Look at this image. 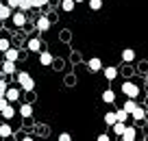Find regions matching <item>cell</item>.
<instances>
[{"mask_svg":"<svg viewBox=\"0 0 148 141\" xmlns=\"http://www.w3.org/2000/svg\"><path fill=\"white\" fill-rule=\"evenodd\" d=\"M0 65H2V74H5V76H9V74H15V69H18V67H15V61H9V59H5Z\"/></svg>","mask_w":148,"mask_h":141,"instance_id":"7","label":"cell"},{"mask_svg":"<svg viewBox=\"0 0 148 141\" xmlns=\"http://www.w3.org/2000/svg\"><path fill=\"white\" fill-rule=\"evenodd\" d=\"M11 135H13V128L9 126V122L0 124V137H11Z\"/></svg>","mask_w":148,"mask_h":141,"instance_id":"19","label":"cell"},{"mask_svg":"<svg viewBox=\"0 0 148 141\" xmlns=\"http://www.w3.org/2000/svg\"><path fill=\"white\" fill-rule=\"evenodd\" d=\"M146 130H148V122H146Z\"/></svg>","mask_w":148,"mask_h":141,"instance_id":"37","label":"cell"},{"mask_svg":"<svg viewBox=\"0 0 148 141\" xmlns=\"http://www.w3.org/2000/svg\"><path fill=\"white\" fill-rule=\"evenodd\" d=\"M20 93H22V87H9L5 96L9 102H15V100H20Z\"/></svg>","mask_w":148,"mask_h":141,"instance_id":"4","label":"cell"},{"mask_svg":"<svg viewBox=\"0 0 148 141\" xmlns=\"http://www.w3.org/2000/svg\"><path fill=\"white\" fill-rule=\"evenodd\" d=\"M122 93H124L126 98H137L139 96V87L135 85V82H122Z\"/></svg>","mask_w":148,"mask_h":141,"instance_id":"2","label":"cell"},{"mask_svg":"<svg viewBox=\"0 0 148 141\" xmlns=\"http://www.w3.org/2000/svg\"><path fill=\"white\" fill-rule=\"evenodd\" d=\"M102 72H105V78H107V80H113V78H118V69L113 67V65H109V67H102Z\"/></svg>","mask_w":148,"mask_h":141,"instance_id":"13","label":"cell"},{"mask_svg":"<svg viewBox=\"0 0 148 141\" xmlns=\"http://www.w3.org/2000/svg\"><path fill=\"white\" fill-rule=\"evenodd\" d=\"M76 2H85V0H76Z\"/></svg>","mask_w":148,"mask_h":141,"instance_id":"35","label":"cell"},{"mask_svg":"<svg viewBox=\"0 0 148 141\" xmlns=\"http://www.w3.org/2000/svg\"><path fill=\"white\" fill-rule=\"evenodd\" d=\"M2 96H5V91H2V89H0V98H2Z\"/></svg>","mask_w":148,"mask_h":141,"instance_id":"33","label":"cell"},{"mask_svg":"<svg viewBox=\"0 0 148 141\" xmlns=\"http://www.w3.org/2000/svg\"><path fill=\"white\" fill-rule=\"evenodd\" d=\"M87 5L92 11H100L102 9V0H87Z\"/></svg>","mask_w":148,"mask_h":141,"instance_id":"24","label":"cell"},{"mask_svg":"<svg viewBox=\"0 0 148 141\" xmlns=\"http://www.w3.org/2000/svg\"><path fill=\"white\" fill-rule=\"evenodd\" d=\"M122 61H124V63L135 61V50L133 48H124V50H122Z\"/></svg>","mask_w":148,"mask_h":141,"instance_id":"12","label":"cell"},{"mask_svg":"<svg viewBox=\"0 0 148 141\" xmlns=\"http://www.w3.org/2000/svg\"><path fill=\"white\" fill-rule=\"evenodd\" d=\"M28 9H35V7H33V0H22V2H20V11H28Z\"/></svg>","mask_w":148,"mask_h":141,"instance_id":"27","label":"cell"},{"mask_svg":"<svg viewBox=\"0 0 148 141\" xmlns=\"http://www.w3.org/2000/svg\"><path fill=\"white\" fill-rule=\"evenodd\" d=\"M7 104H9V100H7V96H2V98H0V113L7 109Z\"/></svg>","mask_w":148,"mask_h":141,"instance_id":"30","label":"cell"},{"mask_svg":"<svg viewBox=\"0 0 148 141\" xmlns=\"http://www.w3.org/2000/svg\"><path fill=\"white\" fill-rule=\"evenodd\" d=\"M48 2H50V0H33V7H35V9H42V7H46Z\"/></svg>","mask_w":148,"mask_h":141,"instance_id":"28","label":"cell"},{"mask_svg":"<svg viewBox=\"0 0 148 141\" xmlns=\"http://www.w3.org/2000/svg\"><path fill=\"white\" fill-rule=\"evenodd\" d=\"M87 67L92 69V72H100V69H102V61L98 59V57H94V59L87 61Z\"/></svg>","mask_w":148,"mask_h":141,"instance_id":"11","label":"cell"},{"mask_svg":"<svg viewBox=\"0 0 148 141\" xmlns=\"http://www.w3.org/2000/svg\"><path fill=\"white\" fill-rule=\"evenodd\" d=\"M124 111H129V113H133L135 109H137V102H135V98H126V102H124V106H122Z\"/></svg>","mask_w":148,"mask_h":141,"instance_id":"17","label":"cell"},{"mask_svg":"<svg viewBox=\"0 0 148 141\" xmlns=\"http://www.w3.org/2000/svg\"><path fill=\"white\" fill-rule=\"evenodd\" d=\"M74 5H76V0H61V9H63L65 13H72Z\"/></svg>","mask_w":148,"mask_h":141,"instance_id":"16","label":"cell"},{"mask_svg":"<svg viewBox=\"0 0 148 141\" xmlns=\"http://www.w3.org/2000/svg\"><path fill=\"white\" fill-rule=\"evenodd\" d=\"M59 139H61V141H70V139H72V135H70V132H61Z\"/></svg>","mask_w":148,"mask_h":141,"instance_id":"31","label":"cell"},{"mask_svg":"<svg viewBox=\"0 0 148 141\" xmlns=\"http://www.w3.org/2000/svg\"><path fill=\"white\" fill-rule=\"evenodd\" d=\"M11 13H13V9H11L9 5H5V2H0V22H5Z\"/></svg>","mask_w":148,"mask_h":141,"instance_id":"10","label":"cell"},{"mask_svg":"<svg viewBox=\"0 0 148 141\" xmlns=\"http://www.w3.org/2000/svg\"><path fill=\"white\" fill-rule=\"evenodd\" d=\"M9 48H11L9 39H7V37H0V52H7Z\"/></svg>","mask_w":148,"mask_h":141,"instance_id":"26","label":"cell"},{"mask_svg":"<svg viewBox=\"0 0 148 141\" xmlns=\"http://www.w3.org/2000/svg\"><path fill=\"white\" fill-rule=\"evenodd\" d=\"M2 117H5L7 122H9V119H13V117H15V109H13V104H11V102H9V104H7V109L2 111Z\"/></svg>","mask_w":148,"mask_h":141,"instance_id":"15","label":"cell"},{"mask_svg":"<svg viewBox=\"0 0 148 141\" xmlns=\"http://www.w3.org/2000/svg\"><path fill=\"white\" fill-rule=\"evenodd\" d=\"M116 115H118V119H120V122H126V119H129V111H124V109H118L116 111Z\"/></svg>","mask_w":148,"mask_h":141,"instance_id":"25","label":"cell"},{"mask_svg":"<svg viewBox=\"0 0 148 141\" xmlns=\"http://www.w3.org/2000/svg\"><path fill=\"white\" fill-rule=\"evenodd\" d=\"M52 63H55V57H52L48 50L39 52V65H46V67H48V65H52Z\"/></svg>","mask_w":148,"mask_h":141,"instance_id":"5","label":"cell"},{"mask_svg":"<svg viewBox=\"0 0 148 141\" xmlns=\"http://www.w3.org/2000/svg\"><path fill=\"white\" fill-rule=\"evenodd\" d=\"M35 28H37V31H42V33L50 31V20H48L46 15H39V18H37V22H35Z\"/></svg>","mask_w":148,"mask_h":141,"instance_id":"3","label":"cell"},{"mask_svg":"<svg viewBox=\"0 0 148 141\" xmlns=\"http://www.w3.org/2000/svg\"><path fill=\"white\" fill-rule=\"evenodd\" d=\"M118 122V115L113 113V111H109V113H105V124L107 126H113V124Z\"/></svg>","mask_w":148,"mask_h":141,"instance_id":"20","label":"cell"},{"mask_svg":"<svg viewBox=\"0 0 148 141\" xmlns=\"http://www.w3.org/2000/svg\"><path fill=\"white\" fill-rule=\"evenodd\" d=\"M20 2H22V0H7V5H9L11 9H20Z\"/></svg>","mask_w":148,"mask_h":141,"instance_id":"29","label":"cell"},{"mask_svg":"<svg viewBox=\"0 0 148 141\" xmlns=\"http://www.w3.org/2000/svg\"><path fill=\"white\" fill-rule=\"evenodd\" d=\"M111 128H113V132H116V135H120V137H122V132L126 130V122H120V119H118V122L113 124Z\"/></svg>","mask_w":148,"mask_h":141,"instance_id":"18","label":"cell"},{"mask_svg":"<svg viewBox=\"0 0 148 141\" xmlns=\"http://www.w3.org/2000/svg\"><path fill=\"white\" fill-rule=\"evenodd\" d=\"M0 74H2V65H0Z\"/></svg>","mask_w":148,"mask_h":141,"instance_id":"36","label":"cell"},{"mask_svg":"<svg viewBox=\"0 0 148 141\" xmlns=\"http://www.w3.org/2000/svg\"><path fill=\"white\" fill-rule=\"evenodd\" d=\"M102 102H107V104H113V102H116V93H113L111 89L102 91Z\"/></svg>","mask_w":148,"mask_h":141,"instance_id":"14","label":"cell"},{"mask_svg":"<svg viewBox=\"0 0 148 141\" xmlns=\"http://www.w3.org/2000/svg\"><path fill=\"white\" fill-rule=\"evenodd\" d=\"M5 59H9V61H18V59H20V52L15 50V48H9V50L5 52Z\"/></svg>","mask_w":148,"mask_h":141,"instance_id":"22","label":"cell"},{"mask_svg":"<svg viewBox=\"0 0 148 141\" xmlns=\"http://www.w3.org/2000/svg\"><path fill=\"white\" fill-rule=\"evenodd\" d=\"M146 117H148V106H146Z\"/></svg>","mask_w":148,"mask_h":141,"instance_id":"34","label":"cell"},{"mask_svg":"<svg viewBox=\"0 0 148 141\" xmlns=\"http://www.w3.org/2000/svg\"><path fill=\"white\" fill-rule=\"evenodd\" d=\"M98 141H109V135H98Z\"/></svg>","mask_w":148,"mask_h":141,"instance_id":"32","label":"cell"},{"mask_svg":"<svg viewBox=\"0 0 148 141\" xmlns=\"http://www.w3.org/2000/svg\"><path fill=\"white\" fill-rule=\"evenodd\" d=\"M131 117H133V119H144V117H146V109L137 106V109H135L133 113H131Z\"/></svg>","mask_w":148,"mask_h":141,"instance_id":"23","label":"cell"},{"mask_svg":"<svg viewBox=\"0 0 148 141\" xmlns=\"http://www.w3.org/2000/svg\"><path fill=\"white\" fill-rule=\"evenodd\" d=\"M20 115H22V117H33V106L31 104H22L20 106Z\"/></svg>","mask_w":148,"mask_h":141,"instance_id":"21","label":"cell"},{"mask_svg":"<svg viewBox=\"0 0 148 141\" xmlns=\"http://www.w3.org/2000/svg\"><path fill=\"white\" fill-rule=\"evenodd\" d=\"M15 82H18V85L22 87L26 93H31V91L35 89V80H33V76H31L28 72H20L18 78H15Z\"/></svg>","mask_w":148,"mask_h":141,"instance_id":"1","label":"cell"},{"mask_svg":"<svg viewBox=\"0 0 148 141\" xmlns=\"http://www.w3.org/2000/svg\"><path fill=\"white\" fill-rule=\"evenodd\" d=\"M26 50L28 52H42V41L37 39V37H31L26 44Z\"/></svg>","mask_w":148,"mask_h":141,"instance_id":"8","label":"cell"},{"mask_svg":"<svg viewBox=\"0 0 148 141\" xmlns=\"http://www.w3.org/2000/svg\"><path fill=\"white\" fill-rule=\"evenodd\" d=\"M120 139H124V141H135V139H137V128H135V126H126V130L122 132Z\"/></svg>","mask_w":148,"mask_h":141,"instance_id":"6","label":"cell"},{"mask_svg":"<svg viewBox=\"0 0 148 141\" xmlns=\"http://www.w3.org/2000/svg\"><path fill=\"white\" fill-rule=\"evenodd\" d=\"M11 20H13V24H15V26H24V24H26V11H20V13H13V18H11Z\"/></svg>","mask_w":148,"mask_h":141,"instance_id":"9","label":"cell"}]
</instances>
